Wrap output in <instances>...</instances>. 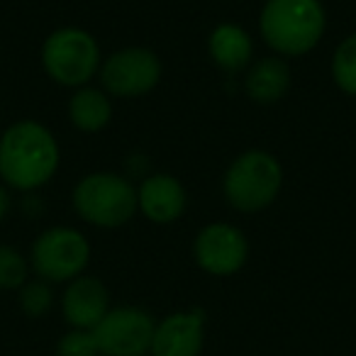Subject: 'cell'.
I'll return each mask as SVG.
<instances>
[{
  "label": "cell",
  "instance_id": "6da1fadb",
  "mask_svg": "<svg viewBox=\"0 0 356 356\" xmlns=\"http://www.w3.org/2000/svg\"><path fill=\"white\" fill-rule=\"evenodd\" d=\"M59 161V142L37 120H20L0 134V178L8 188L22 193L42 188L54 178Z\"/></svg>",
  "mask_w": 356,
  "mask_h": 356
},
{
  "label": "cell",
  "instance_id": "7a4b0ae2",
  "mask_svg": "<svg viewBox=\"0 0 356 356\" xmlns=\"http://www.w3.org/2000/svg\"><path fill=\"white\" fill-rule=\"evenodd\" d=\"M327 13L322 0H266L259 32L276 56H305L322 42Z\"/></svg>",
  "mask_w": 356,
  "mask_h": 356
},
{
  "label": "cell",
  "instance_id": "3957f363",
  "mask_svg": "<svg viewBox=\"0 0 356 356\" xmlns=\"http://www.w3.org/2000/svg\"><path fill=\"white\" fill-rule=\"evenodd\" d=\"M283 186V166L266 149L239 154L225 171L222 193L239 213H261L278 198Z\"/></svg>",
  "mask_w": 356,
  "mask_h": 356
},
{
  "label": "cell",
  "instance_id": "277c9868",
  "mask_svg": "<svg viewBox=\"0 0 356 356\" xmlns=\"http://www.w3.org/2000/svg\"><path fill=\"white\" fill-rule=\"evenodd\" d=\"M74 210L93 227L115 229L137 215V188L127 178L113 171H95L83 176L71 193Z\"/></svg>",
  "mask_w": 356,
  "mask_h": 356
},
{
  "label": "cell",
  "instance_id": "5b68a950",
  "mask_svg": "<svg viewBox=\"0 0 356 356\" xmlns=\"http://www.w3.org/2000/svg\"><path fill=\"white\" fill-rule=\"evenodd\" d=\"M100 44L81 27H59L42 44V66L54 83L83 88L100 74Z\"/></svg>",
  "mask_w": 356,
  "mask_h": 356
},
{
  "label": "cell",
  "instance_id": "8992f818",
  "mask_svg": "<svg viewBox=\"0 0 356 356\" xmlns=\"http://www.w3.org/2000/svg\"><path fill=\"white\" fill-rule=\"evenodd\" d=\"M90 261V244L74 227H49L30 249V268L47 283H71L83 276Z\"/></svg>",
  "mask_w": 356,
  "mask_h": 356
},
{
  "label": "cell",
  "instance_id": "52a82bcc",
  "mask_svg": "<svg viewBox=\"0 0 356 356\" xmlns=\"http://www.w3.org/2000/svg\"><path fill=\"white\" fill-rule=\"evenodd\" d=\"M161 81V61L147 47H124L105 56L100 64V83L115 98H142Z\"/></svg>",
  "mask_w": 356,
  "mask_h": 356
},
{
  "label": "cell",
  "instance_id": "ba28073f",
  "mask_svg": "<svg viewBox=\"0 0 356 356\" xmlns=\"http://www.w3.org/2000/svg\"><path fill=\"white\" fill-rule=\"evenodd\" d=\"M156 320L134 305L110 307L93 330L100 356H144L152 349Z\"/></svg>",
  "mask_w": 356,
  "mask_h": 356
},
{
  "label": "cell",
  "instance_id": "9c48e42d",
  "mask_svg": "<svg viewBox=\"0 0 356 356\" xmlns=\"http://www.w3.org/2000/svg\"><path fill=\"white\" fill-rule=\"evenodd\" d=\"M193 257L210 276H234L249 259V242L239 227L229 222H210L193 242Z\"/></svg>",
  "mask_w": 356,
  "mask_h": 356
},
{
  "label": "cell",
  "instance_id": "30bf717a",
  "mask_svg": "<svg viewBox=\"0 0 356 356\" xmlns=\"http://www.w3.org/2000/svg\"><path fill=\"white\" fill-rule=\"evenodd\" d=\"M205 346V315L200 307L171 312L154 330L149 356H200Z\"/></svg>",
  "mask_w": 356,
  "mask_h": 356
},
{
  "label": "cell",
  "instance_id": "8fae6325",
  "mask_svg": "<svg viewBox=\"0 0 356 356\" xmlns=\"http://www.w3.org/2000/svg\"><path fill=\"white\" fill-rule=\"evenodd\" d=\"M61 310L71 330H95L110 310V293L95 276H79L66 286Z\"/></svg>",
  "mask_w": 356,
  "mask_h": 356
},
{
  "label": "cell",
  "instance_id": "7c38bea8",
  "mask_svg": "<svg viewBox=\"0 0 356 356\" xmlns=\"http://www.w3.org/2000/svg\"><path fill=\"white\" fill-rule=\"evenodd\" d=\"M139 213L156 225H171L186 213V195L184 184L173 178L171 173H152L142 181L137 188Z\"/></svg>",
  "mask_w": 356,
  "mask_h": 356
},
{
  "label": "cell",
  "instance_id": "4fadbf2b",
  "mask_svg": "<svg viewBox=\"0 0 356 356\" xmlns=\"http://www.w3.org/2000/svg\"><path fill=\"white\" fill-rule=\"evenodd\" d=\"M208 54L215 66L227 74H237L252 66L254 42L244 27L234 22H222L208 37Z\"/></svg>",
  "mask_w": 356,
  "mask_h": 356
},
{
  "label": "cell",
  "instance_id": "5bb4252c",
  "mask_svg": "<svg viewBox=\"0 0 356 356\" xmlns=\"http://www.w3.org/2000/svg\"><path fill=\"white\" fill-rule=\"evenodd\" d=\"M244 88L254 103L261 105H271L286 98V93L291 90V69H288L286 59L273 54L254 61L247 69Z\"/></svg>",
  "mask_w": 356,
  "mask_h": 356
},
{
  "label": "cell",
  "instance_id": "9a60e30c",
  "mask_svg": "<svg viewBox=\"0 0 356 356\" xmlns=\"http://www.w3.org/2000/svg\"><path fill=\"white\" fill-rule=\"evenodd\" d=\"M113 118V103L103 88H76L69 100V120L79 132H100Z\"/></svg>",
  "mask_w": 356,
  "mask_h": 356
},
{
  "label": "cell",
  "instance_id": "2e32d148",
  "mask_svg": "<svg viewBox=\"0 0 356 356\" xmlns=\"http://www.w3.org/2000/svg\"><path fill=\"white\" fill-rule=\"evenodd\" d=\"M332 79L337 88L356 98V32L339 42L332 56Z\"/></svg>",
  "mask_w": 356,
  "mask_h": 356
},
{
  "label": "cell",
  "instance_id": "e0dca14e",
  "mask_svg": "<svg viewBox=\"0 0 356 356\" xmlns=\"http://www.w3.org/2000/svg\"><path fill=\"white\" fill-rule=\"evenodd\" d=\"M17 302H20V310L27 317L37 320V317H44L54 307V291H51V283L42 281H27L25 286L17 291Z\"/></svg>",
  "mask_w": 356,
  "mask_h": 356
},
{
  "label": "cell",
  "instance_id": "ac0fdd59",
  "mask_svg": "<svg viewBox=\"0 0 356 356\" xmlns=\"http://www.w3.org/2000/svg\"><path fill=\"white\" fill-rule=\"evenodd\" d=\"M30 276V261L10 244H0V291H20Z\"/></svg>",
  "mask_w": 356,
  "mask_h": 356
},
{
  "label": "cell",
  "instance_id": "d6986e66",
  "mask_svg": "<svg viewBox=\"0 0 356 356\" xmlns=\"http://www.w3.org/2000/svg\"><path fill=\"white\" fill-rule=\"evenodd\" d=\"M56 356H100L93 330H69L56 341Z\"/></svg>",
  "mask_w": 356,
  "mask_h": 356
},
{
  "label": "cell",
  "instance_id": "ffe728a7",
  "mask_svg": "<svg viewBox=\"0 0 356 356\" xmlns=\"http://www.w3.org/2000/svg\"><path fill=\"white\" fill-rule=\"evenodd\" d=\"M10 205H13V200H10V193H8V186L0 184V222L8 218V213H10Z\"/></svg>",
  "mask_w": 356,
  "mask_h": 356
}]
</instances>
